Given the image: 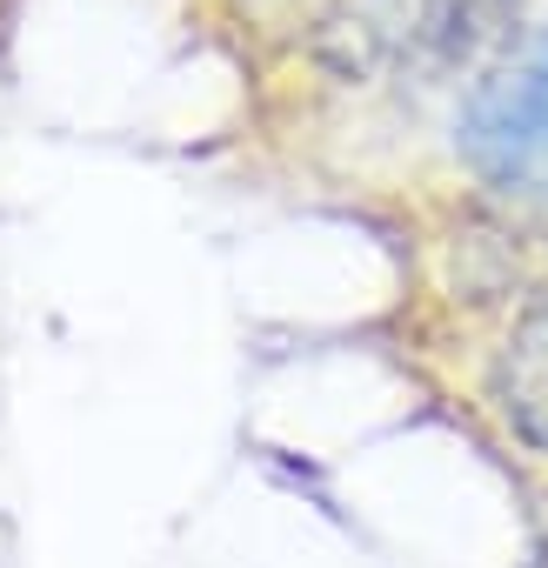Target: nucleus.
Masks as SVG:
<instances>
[{"label":"nucleus","instance_id":"nucleus-1","mask_svg":"<svg viewBox=\"0 0 548 568\" xmlns=\"http://www.w3.org/2000/svg\"><path fill=\"white\" fill-rule=\"evenodd\" d=\"M455 154L468 174L548 234V28L515 41L461 101Z\"/></svg>","mask_w":548,"mask_h":568},{"label":"nucleus","instance_id":"nucleus-2","mask_svg":"<svg viewBox=\"0 0 548 568\" xmlns=\"http://www.w3.org/2000/svg\"><path fill=\"white\" fill-rule=\"evenodd\" d=\"M515 0H342L322 21V48L348 74L455 68L501 34Z\"/></svg>","mask_w":548,"mask_h":568},{"label":"nucleus","instance_id":"nucleus-3","mask_svg":"<svg viewBox=\"0 0 548 568\" xmlns=\"http://www.w3.org/2000/svg\"><path fill=\"white\" fill-rule=\"evenodd\" d=\"M488 395L508 415V428L548 455V295L515 322V335L501 342L495 368H488Z\"/></svg>","mask_w":548,"mask_h":568},{"label":"nucleus","instance_id":"nucleus-4","mask_svg":"<svg viewBox=\"0 0 548 568\" xmlns=\"http://www.w3.org/2000/svg\"><path fill=\"white\" fill-rule=\"evenodd\" d=\"M521 568H548V521L535 528V548H528V561H521Z\"/></svg>","mask_w":548,"mask_h":568}]
</instances>
